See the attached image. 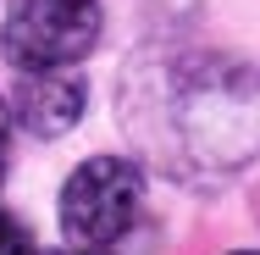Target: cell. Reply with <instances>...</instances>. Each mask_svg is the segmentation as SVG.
<instances>
[{
    "mask_svg": "<svg viewBox=\"0 0 260 255\" xmlns=\"http://www.w3.org/2000/svg\"><path fill=\"white\" fill-rule=\"evenodd\" d=\"M155 111L160 139L172 133V145H160V161L172 155V166L221 172L260 155V78L233 61L194 55L166 67Z\"/></svg>",
    "mask_w": 260,
    "mask_h": 255,
    "instance_id": "1",
    "label": "cell"
},
{
    "mask_svg": "<svg viewBox=\"0 0 260 255\" xmlns=\"http://www.w3.org/2000/svg\"><path fill=\"white\" fill-rule=\"evenodd\" d=\"M139 205H144V172L127 161V155H89L67 183H61V233L72 244H116L133 222H139Z\"/></svg>",
    "mask_w": 260,
    "mask_h": 255,
    "instance_id": "2",
    "label": "cell"
},
{
    "mask_svg": "<svg viewBox=\"0 0 260 255\" xmlns=\"http://www.w3.org/2000/svg\"><path fill=\"white\" fill-rule=\"evenodd\" d=\"M100 39V0H11L0 50L17 72L72 67Z\"/></svg>",
    "mask_w": 260,
    "mask_h": 255,
    "instance_id": "3",
    "label": "cell"
},
{
    "mask_svg": "<svg viewBox=\"0 0 260 255\" xmlns=\"http://www.w3.org/2000/svg\"><path fill=\"white\" fill-rule=\"evenodd\" d=\"M83 100H89V83L83 72H67V67H50V72H22L17 95H11V117L34 133V139H61L83 122Z\"/></svg>",
    "mask_w": 260,
    "mask_h": 255,
    "instance_id": "4",
    "label": "cell"
},
{
    "mask_svg": "<svg viewBox=\"0 0 260 255\" xmlns=\"http://www.w3.org/2000/svg\"><path fill=\"white\" fill-rule=\"evenodd\" d=\"M0 255H34V250H28V233H22L6 211H0Z\"/></svg>",
    "mask_w": 260,
    "mask_h": 255,
    "instance_id": "5",
    "label": "cell"
},
{
    "mask_svg": "<svg viewBox=\"0 0 260 255\" xmlns=\"http://www.w3.org/2000/svg\"><path fill=\"white\" fill-rule=\"evenodd\" d=\"M6 161H11V111L0 100V178H6Z\"/></svg>",
    "mask_w": 260,
    "mask_h": 255,
    "instance_id": "6",
    "label": "cell"
},
{
    "mask_svg": "<svg viewBox=\"0 0 260 255\" xmlns=\"http://www.w3.org/2000/svg\"><path fill=\"white\" fill-rule=\"evenodd\" d=\"M45 255H105V250H94V244H72V250H45Z\"/></svg>",
    "mask_w": 260,
    "mask_h": 255,
    "instance_id": "7",
    "label": "cell"
},
{
    "mask_svg": "<svg viewBox=\"0 0 260 255\" xmlns=\"http://www.w3.org/2000/svg\"><path fill=\"white\" fill-rule=\"evenodd\" d=\"M233 255H260V250H233Z\"/></svg>",
    "mask_w": 260,
    "mask_h": 255,
    "instance_id": "8",
    "label": "cell"
}]
</instances>
